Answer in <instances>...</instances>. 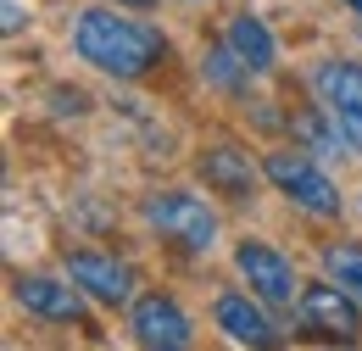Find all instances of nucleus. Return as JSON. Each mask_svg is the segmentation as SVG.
<instances>
[{
    "mask_svg": "<svg viewBox=\"0 0 362 351\" xmlns=\"http://www.w3.org/2000/svg\"><path fill=\"white\" fill-rule=\"evenodd\" d=\"M313 89H317V100L334 112L346 145L362 151V62H317Z\"/></svg>",
    "mask_w": 362,
    "mask_h": 351,
    "instance_id": "obj_4",
    "label": "nucleus"
},
{
    "mask_svg": "<svg viewBox=\"0 0 362 351\" xmlns=\"http://www.w3.org/2000/svg\"><path fill=\"white\" fill-rule=\"evenodd\" d=\"M201 67H206V79H212L218 89H234V95L245 89V79H251V67L240 62V50H234V45H212Z\"/></svg>",
    "mask_w": 362,
    "mask_h": 351,
    "instance_id": "obj_15",
    "label": "nucleus"
},
{
    "mask_svg": "<svg viewBox=\"0 0 362 351\" xmlns=\"http://www.w3.org/2000/svg\"><path fill=\"white\" fill-rule=\"evenodd\" d=\"M228 45L240 50V62H245L251 73H273V56H279V50H273V34H268L262 17H251V11L234 17V23H228Z\"/></svg>",
    "mask_w": 362,
    "mask_h": 351,
    "instance_id": "obj_13",
    "label": "nucleus"
},
{
    "mask_svg": "<svg viewBox=\"0 0 362 351\" xmlns=\"http://www.w3.org/2000/svg\"><path fill=\"white\" fill-rule=\"evenodd\" d=\"M73 45H78V56H84L90 67L117 73V79H139V73H151V67L168 56L162 28H151V23H139V17H117V11H106V6H95V11L78 17Z\"/></svg>",
    "mask_w": 362,
    "mask_h": 351,
    "instance_id": "obj_1",
    "label": "nucleus"
},
{
    "mask_svg": "<svg viewBox=\"0 0 362 351\" xmlns=\"http://www.w3.org/2000/svg\"><path fill=\"white\" fill-rule=\"evenodd\" d=\"M129 329H134L139 346H151V351H184L189 340H195L184 307L168 301V296H145V301L134 307V318H129Z\"/></svg>",
    "mask_w": 362,
    "mask_h": 351,
    "instance_id": "obj_5",
    "label": "nucleus"
},
{
    "mask_svg": "<svg viewBox=\"0 0 362 351\" xmlns=\"http://www.w3.org/2000/svg\"><path fill=\"white\" fill-rule=\"evenodd\" d=\"M117 6H151V0H117Z\"/></svg>",
    "mask_w": 362,
    "mask_h": 351,
    "instance_id": "obj_16",
    "label": "nucleus"
},
{
    "mask_svg": "<svg viewBox=\"0 0 362 351\" xmlns=\"http://www.w3.org/2000/svg\"><path fill=\"white\" fill-rule=\"evenodd\" d=\"M234 263H240V273L251 279V290H257L262 301H273V307L296 301V273H290V263H284L273 246H262V240H245V246L234 251Z\"/></svg>",
    "mask_w": 362,
    "mask_h": 351,
    "instance_id": "obj_8",
    "label": "nucleus"
},
{
    "mask_svg": "<svg viewBox=\"0 0 362 351\" xmlns=\"http://www.w3.org/2000/svg\"><path fill=\"white\" fill-rule=\"evenodd\" d=\"M218 329H223L228 340H240V346H273V340H279L268 312L251 307L245 296H218Z\"/></svg>",
    "mask_w": 362,
    "mask_h": 351,
    "instance_id": "obj_11",
    "label": "nucleus"
},
{
    "mask_svg": "<svg viewBox=\"0 0 362 351\" xmlns=\"http://www.w3.org/2000/svg\"><path fill=\"white\" fill-rule=\"evenodd\" d=\"M268 178L301 207V212H313V218H334V212H340V190L317 173L301 151H273L268 156Z\"/></svg>",
    "mask_w": 362,
    "mask_h": 351,
    "instance_id": "obj_3",
    "label": "nucleus"
},
{
    "mask_svg": "<svg viewBox=\"0 0 362 351\" xmlns=\"http://www.w3.org/2000/svg\"><path fill=\"white\" fill-rule=\"evenodd\" d=\"M67 273H73V284H84L106 307H123L134 296V273L117 257H106V251H67Z\"/></svg>",
    "mask_w": 362,
    "mask_h": 351,
    "instance_id": "obj_7",
    "label": "nucleus"
},
{
    "mask_svg": "<svg viewBox=\"0 0 362 351\" xmlns=\"http://www.w3.org/2000/svg\"><path fill=\"white\" fill-rule=\"evenodd\" d=\"M362 301L351 290H340V284H307L301 290V318L323 329V335H334V340H357L362 335Z\"/></svg>",
    "mask_w": 362,
    "mask_h": 351,
    "instance_id": "obj_6",
    "label": "nucleus"
},
{
    "mask_svg": "<svg viewBox=\"0 0 362 351\" xmlns=\"http://www.w3.org/2000/svg\"><path fill=\"white\" fill-rule=\"evenodd\" d=\"M17 301L40 318H56V323H78L84 318V296L73 284H56V279H17Z\"/></svg>",
    "mask_w": 362,
    "mask_h": 351,
    "instance_id": "obj_10",
    "label": "nucleus"
},
{
    "mask_svg": "<svg viewBox=\"0 0 362 351\" xmlns=\"http://www.w3.org/2000/svg\"><path fill=\"white\" fill-rule=\"evenodd\" d=\"M145 223L162 229L168 240H179L184 251H212V240H218V218L206 212V201H195V195H184V190L151 195V201H145Z\"/></svg>",
    "mask_w": 362,
    "mask_h": 351,
    "instance_id": "obj_2",
    "label": "nucleus"
},
{
    "mask_svg": "<svg viewBox=\"0 0 362 351\" xmlns=\"http://www.w3.org/2000/svg\"><path fill=\"white\" fill-rule=\"evenodd\" d=\"M290 134L301 139V151H317V156H340V151H351L329 106H301V112H290Z\"/></svg>",
    "mask_w": 362,
    "mask_h": 351,
    "instance_id": "obj_12",
    "label": "nucleus"
},
{
    "mask_svg": "<svg viewBox=\"0 0 362 351\" xmlns=\"http://www.w3.org/2000/svg\"><path fill=\"white\" fill-rule=\"evenodd\" d=\"M346 6H351V11H357V17H362V0H346Z\"/></svg>",
    "mask_w": 362,
    "mask_h": 351,
    "instance_id": "obj_17",
    "label": "nucleus"
},
{
    "mask_svg": "<svg viewBox=\"0 0 362 351\" xmlns=\"http://www.w3.org/2000/svg\"><path fill=\"white\" fill-rule=\"evenodd\" d=\"M195 168H201V178H206L218 195H228V201H245V195L257 190V168H251V156L234 151V145H212Z\"/></svg>",
    "mask_w": 362,
    "mask_h": 351,
    "instance_id": "obj_9",
    "label": "nucleus"
},
{
    "mask_svg": "<svg viewBox=\"0 0 362 351\" xmlns=\"http://www.w3.org/2000/svg\"><path fill=\"white\" fill-rule=\"evenodd\" d=\"M323 273L362 301V246H323Z\"/></svg>",
    "mask_w": 362,
    "mask_h": 351,
    "instance_id": "obj_14",
    "label": "nucleus"
}]
</instances>
